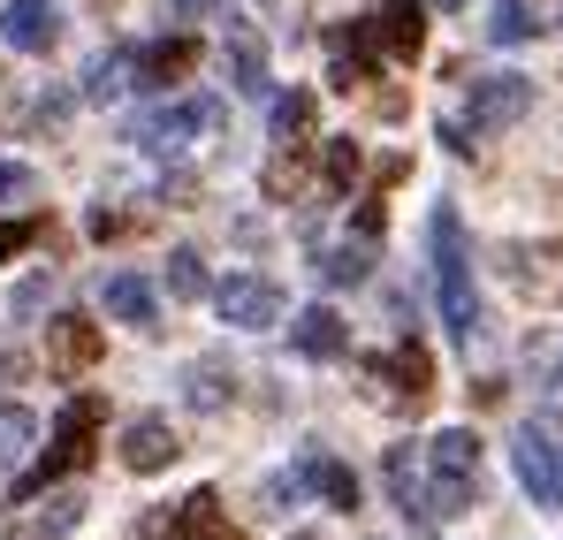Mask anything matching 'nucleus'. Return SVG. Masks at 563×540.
Returning <instances> with one entry per match:
<instances>
[{"label": "nucleus", "instance_id": "obj_1", "mask_svg": "<svg viewBox=\"0 0 563 540\" xmlns=\"http://www.w3.org/2000/svg\"><path fill=\"white\" fill-rule=\"evenodd\" d=\"M427 244H434V297H442V328H450V343H479V289H472V260H465V221H457V206H434Z\"/></svg>", "mask_w": 563, "mask_h": 540}, {"label": "nucleus", "instance_id": "obj_2", "mask_svg": "<svg viewBox=\"0 0 563 540\" xmlns=\"http://www.w3.org/2000/svg\"><path fill=\"white\" fill-rule=\"evenodd\" d=\"M419 464H427V487H434L442 518H465L472 495H479V442H472L465 427H450V434H434L419 450Z\"/></svg>", "mask_w": 563, "mask_h": 540}, {"label": "nucleus", "instance_id": "obj_3", "mask_svg": "<svg viewBox=\"0 0 563 540\" xmlns=\"http://www.w3.org/2000/svg\"><path fill=\"white\" fill-rule=\"evenodd\" d=\"M526 107H533V77H479V85H472L465 122H442V145H450V153H479L472 137H479V130L518 122Z\"/></svg>", "mask_w": 563, "mask_h": 540}, {"label": "nucleus", "instance_id": "obj_4", "mask_svg": "<svg viewBox=\"0 0 563 540\" xmlns=\"http://www.w3.org/2000/svg\"><path fill=\"white\" fill-rule=\"evenodd\" d=\"M510 464H518V480H526V495L541 510H563V434L549 419H526L510 434Z\"/></svg>", "mask_w": 563, "mask_h": 540}, {"label": "nucleus", "instance_id": "obj_5", "mask_svg": "<svg viewBox=\"0 0 563 540\" xmlns=\"http://www.w3.org/2000/svg\"><path fill=\"white\" fill-rule=\"evenodd\" d=\"M99 411H107V404H99V396H77V404H69V411H62V427H54V450H46V456H38V464H31V472H23V495H38V487H54V480H62V472H77V464H85V456H92Z\"/></svg>", "mask_w": 563, "mask_h": 540}, {"label": "nucleus", "instance_id": "obj_6", "mask_svg": "<svg viewBox=\"0 0 563 540\" xmlns=\"http://www.w3.org/2000/svg\"><path fill=\"white\" fill-rule=\"evenodd\" d=\"M380 480H388V495H396V510H404V526H411V533L450 526V518H442V503H434V487H427V464H419V450H411V442L380 450Z\"/></svg>", "mask_w": 563, "mask_h": 540}, {"label": "nucleus", "instance_id": "obj_7", "mask_svg": "<svg viewBox=\"0 0 563 540\" xmlns=\"http://www.w3.org/2000/svg\"><path fill=\"white\" fill-rule=\"evenodd\" d=\"M213 312L229 320V328H275L282 320V289L267 274H229L221 289H213Z\"/></svg>", "mask_w": 563, "mask_h": 540}, {"label": "nucleus", "instance_id": "obj_8", "mask_svg": "<svg viewBox=\"0 0 563 540\" xmlns=\"http://www.w3.org/2000/svg\"><path fill=\"white\" fill-rule=\"evenodd\" d=\"M198 130H213V99H176V107H161V114H145L130 137L145 145V153H184Z\"/></svg>", "mask_w": 563, "mask_h": 540}, {"label": "nucleus", "instance_id": "obj_9", "mask_svg": "<svg viewBox=\"0 0 563 540\" xmlns=\"http://www.w3.org/2000/svg\"><path fill=\"white\" fill-rule=\"evenodd\" d=\"M0 38H8L15 54H54L62 8H54V0H8V8H0Z\"/></svg>", "mask_w": 563, "mask_h": 540}, {"label": "nucleus", "instance_id": "obj_10", "mask_svg": "<svg viewBox=\"0 0 563 540\" xmlns=\"http://www.w3.org/2000/svg\"><path fill=\"white\" fill-rule=\"evenodd\" d=\"M374 381L396 388V404H404V411H419V404H427V388H434V359H427V343H396L388 359H374Z\"/></svg>", "mask_w": 563, "mask_h": 540}, {"label": "nucleus", "instance_id": "obj_11", "mask_svg": "<svg viewBox=\"0 0 563 540\" xmlns=\"http://www.w3.org/2000/svg\"><path fill=\"white\" fill-rule=\"evenodd\" d=\"M137 540H236V533L221 526V503H213V495H190V503L168 510V518H153Z\"/></svg>", "mask_w": 563, "mask_h": 540}, {"label": "nucleus", "instance_id": "obj_12", "mask_svg": "<svg viewBox=\"0 0 563 540\" xmlns=\"http://www.w3.org/2000/svg\"><path fill=\"white\" fill-rule=\"evenodd\" d=\"M99 351H107L99 328H92V320H77V312L46 328V365H54V373H85V365H99Z\"/></svg>", "mask_w": 563, "mask_h": 540}, {"label": "nucleus", "instance_id": "obj_13", "mask_svg": "<svg viewBox=\"0 0 563 540\" xmlns=\"http://www.w3.org/2000/svg\"><path fill=\"white\" fill-rule=\"evenodd\" d=\"M99 297H107V312H114L122 328H153V320H161V297H153L145 274H107Z\"/></svg>", "mask_w": 563, "mask_h": 540}, {"label": "nucleus", "instance_id": "obj_14", "mask_svg": "<svg viewBox=\"0 0 563 540\" xmlns=\"http://www.w3.org/2000/svg\"><path fill=\"white\" fill-rule=\"evenodd\" d=\"M122 464H130V472H168V464H176V427H168V419H130Z\"/></svg>", "mask_w": 563, "mask_h": 540}, {"label": "nucleus", "instance_id": "obj_15", "mask_svg": "<svg viewBox=\"0 0 563 540\" xmlns=\"http://www.w3.org/2000/svg\"><path fill=\"white\" fill-rule=\"evenodd\" d=\"M190 69H198V38H161V46H145L137 54V85H184Z\"/></svg>", "mask_w": 563, "mask_h": 540}, {"label": "nucleus", "instance_id": "obj_16", "mask_svg": "<svg viewBox=\"0 0 563 540\" xmlns=\"http://www.w3.org/2000/svg\"><path fill=\"white\" fill-rule=\"evenodd\" d=\"M289 343H297L305 359H343V351H351V328H343V320H335L328 305H312V312H297Z\"/></svg>", "mask_w": 563, "mask_h": 540}, {"label": "nucleus", "instance_id": "obj_17", "mask_svg": "<svg viewBox=\"0 0 563 540\" xmlns=\"http://www.w3.org/2000/svg\"><path fill=\"white\" fill-rule=\"evenodd\" d=\"M305 480H312V495H328L335 510H358V472H351V464H335V456H305Z\"/></svg>", "mask_w": 563, "mask_h": 540}, {"label": "nucleus", "instance_id": "obj_18", "mask_svg": "<svg viewBox=\"0 0 563 540\" xmlns=\"http://www.w3.org/2000/svg\"><path fill=\"white\" fill-rule=\"evenodd\" d=\"M419 38H427V15H419V0H388V23H380V46L388 54H419Z\"/></svg>", "mask_w": 563, "mask_h": 540}, {"label": "nucleus", "instance_id": "obj_19", "mask_svg": "<svg viewBox=\"0 0 563 540\" xmlns=\"http://www.w3.org/2000/svg\"><path fill=\"white\" fill-rule=\"evenodd\" d=\"M267 122H275L282 145H297V137H312V122H320V99H312V91H282Z\"/></svg>", "mask_w": 563, "mask_h": 540}, {"label": "nucleus", "instance_id": "obj_20", "mask_svg": "<svg viewBox=\"0 0 563 540\" xmlns=\"http://www.w3.org/2000/svg\"><path fill=\"white\" fill-rule=\"evenodd\" d=\"M487 38H495V46H526V38H541V23H533V8H526V0H495Z\"/></svg>", "mask_w": 563, "mask_h": 540}, {"label": "nucleus", "instance_id": "obj_21", "mask_svg": "<svg viewBox=\"0 0 563 540\" xmlns=\"http://www.w3.org/2000/svg\"><path fill=\"white\" fill-rule=\"evenodd\" d=\"M31 442H38V419H31L23 404H0V464H15Z\"/></svg>", "mask_w": 563, "mask_h": 540}, {"label": "nucleus", "instance_id": "obj_22", "mask_svg": "<svg viewBox=\"0 0 563 540\" xmlns=\"http://www.w3.org/2000/svg\"><path fill=\"white\" fill-rule=\"evenodd\" d=\"M320 176H328V190H351L358 183V145L351 137H328L320 145Z\"/></svg>", "mask_w": 563, "mask_h": 540}, {"label": "nucleus", "instance_id": "obj_23", "mask_svg": "<svg viewBox=\"0 0 563 540\" xmlns=\"http://www.w3.org/2000/svg\"><path fill=\"white\" fill-rule=\"evenodd\" d=\"M38 198V176L23 161H0V206H31Z\"/></svg>", "mask_w": 563, "mask_h": 540}, {"label": "nucleus", "instance_id": "obj_24", "mask_svg": "<svg viewBox=\"0 0 563 540\" xmlns=\"http://www.w3.org/2000/svg\"><path fill=\"white\" fill-rule=\"evenodd\" d=\"M320 274H328L335 289H351V282H366V252H358V244H343V252H328V260H320Z\"/></svg>", "mask_w": 563, "mask_h": 540}, {"label": "nucleus", "instance_id": "obj_25", "mask_svg": "<svg viewBox=\"0 0 563 540\" xmlns=\"http://www.w3.org/2000/svg\"><path fill=\"white\" fill-rule=\"evenodd\" d=\"M122 69H130V54H99L85 91H92V99H114V91H122Z\"/></svg>", "mask_w": 563, "mask_h": 540}, {"label": "nucleus", "instance_id": "obj_26", "mask_svg": "<svg viewBox=\"0 0 563 540\" xmlns=\"http://www.w3.org/2000/svg\"><path fill=\"white\" fill-rule=\"evenodd\" d=\"M297 183H305V153L289 145V153H282V161H275V168H267V198H289Z\"/></svg>", "mask_w": 563, "mask_h": 540}, {"label": "nucleus", "instance_id": "obj_27", "mask_svg": "<svg viewBox=\"0 0 563 540\" xmlns=\"http://www.w3.org/2000/svg\"><path fill=\"white\" fill-rule=\"evenodd\" d=\"M168 289H176V297H198V289H206V267H198V252H176V260H168Z\"/></svg>", "mask_w": 563, "mask_h": 540}, {"label": "nucleus", "instance_id": "obj_28", "mask_svg": "<svg viewBox=\"0 0 563 540\" xmlns=\"http://www.w3.org/2000/svg\"><path fill=\"white\" fill-rule=\"evenodd\" d=\"M236 85H244V91H260V85H267V54H260L252 38H236Z\"/></svg>", "mask_w": 563, "mask_h": 540}, {"label": "nucleus", "instance_id": "obj_29", "mask_svg": "<svg viewBox=\"0 0 563 540\" xmlns=\"http://www.w3.org/2000/svg\"><path fill=\"white\" fill-rule=\"evenodd\" d=\"M221 396H229V388H221V373H213V365H198V373H190V404H198V411H213Z\"/></svg>", "mask_w": 563, "mask_h": 540}, {"label": "nucleus", "instance_id": "obj_30", "mask_svg": "<svg viewBox=\"0 0 563 540\" xmlns=\"http://www.w3.org/2000/svg\"><path fill=\"white\" fill-rule=\"evenodd\" d=\"M31 236H38V221H0V260H15Z\"/></svg>", "mask_w": 563, "mask_h": 540}, {"label": "nucleus", "instance_id": "obj_31", "mask_svg": "<svg viewBox=\"0 0 563 540\" xmlns=\"http://www.w3.org/2000/svg\"><path fill=\"white\" fill-rule=\"evenodd\" d=\"M380 221H388V206H380V198H366V206H358V236H380Z\"/></svg>", "mask_w": 563, "mask_h": 540}, {"label": "nucleus", "instance_id": "obj_32", "mask_svg": "<svg viewBox=\"0 0 563 540\" xmlns=\"http://www.w3.org/2000/svg\"><path fill=\"white\" fill-rule=\"evenodd\" d=\"M434 8H442V15H450V8H465V0H434Z\"/></svg>", "mask_w": 563, "mask_h": 540}, {"label": "nucleus", "instance_id": "obj_33", "mask_svg": "<svg viewBox=\"0 0 563 540\" xmlns=\"http://www.w3.org/2000/svg\"><path fill=\"white\" fill-rule=\"evenodd\" d=\"M289 540H320V533H289Z\"/></svg>", "mask_w": 563, "mask_h": 540}, {"label": "nucleus", "instance_id": "obj_34", "mask_svg": "<svg viewBox=\"0 0 563 540\" xmlns=\"http://www.w3.org/2000/svg\"><path fill=\"white\" fill-rule=\"evenodd\" d=\"M0 540H8V518H0Z\"/></svg>", "mask_w": 563, "mask_h": 540}, {"label": "nucleus", "instance_id": "obj_35", "mask_svg": "<svg viewBox=\"0 0 563 540\" xmlns=\"http://www.w3.org/2000/svg\"><path fill=\"white\" fill-rule=\"evenodd\" d=\"M556 373H563V359H556Z\"/></svg>", "mask_w": 563, "mask_h": 540}]
</instances>
